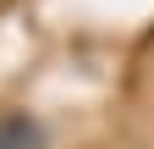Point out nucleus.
I'll return each mask as SVG.
<instances>
[{
	"label": "nucleus",
	"instance_id": "nucleus-1",
	"mask_svg": "<svg viewBox=\"0 0 154 149\" xmlns=\"http://www.w3.org/2000/svg\"><path fill=\"white\" fill-rule=\"evenodd\" d=\"M0 149H38V127L28 116H0Z\"/></svg>",
	"mask_w": 154,
	"mask_h": 149
}]
</instances>
